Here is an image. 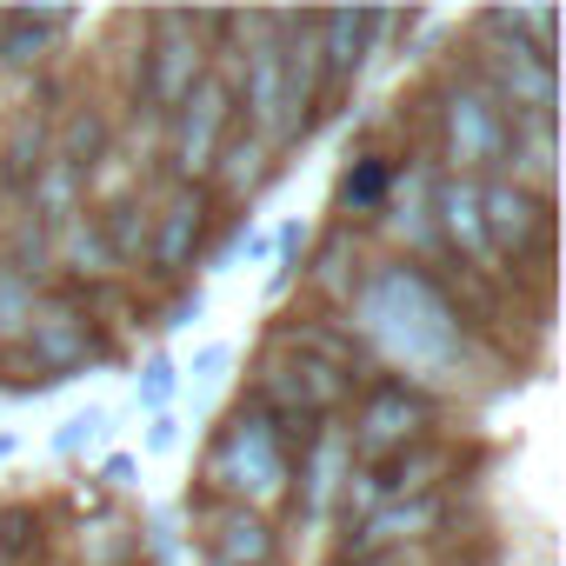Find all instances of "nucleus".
<instances>
[{
	"mask_svg": "<svg viewBox=\"0 0 566 566\" xmlns=\"http://www.w3.org/2000/svg\"><path fill=\"white\" fill-rule=\"evenodd\" d=\"M387 187H394V167H387V160H360V167L347 174L340 200H347L354 213H367V207H380V200H387Z\"/></svg>",
	"mask_w": 566,
	"mask_h": 566,
	"instance_id": "5701e85b",
	"label": "nucleus"
},
{
	"mask_svg": "<svg viewBox=\"0 0 566 566\" xmlns=\"http://www.w3.org/2000/svg\"><path fill=\"white\" fill-rule=\"evenodd\" d=\"M28 347H34V360L48 367V374H67V367H81L87 360V347H94V314H81V307H34V327H28Z\"/></svg>",
	"mask_w": 566,
	"mask_h": 566,
	"instance_id": "f8f14e48",
	"label": "nucleus"
},
{
	"mask_svg": "<svg viewBox=\"0 0 566 566\" xmlns=\"http://www.w3.org/2000/svg\"><path fill=\"white\" fill-rule=\"evenodd\" d=\"M174 394H180V367H174L167 354H154V360L134 374V400H140L147 413H174Z\"/></svg>",
	"mask_w": 566,
	"mask_h": 566,
	"instance_id": "412c9836",
	"label": "nucleus"
},
{
	"mask_svg": "<svg viewBox=\"0 0 566 566\" xmlns=\"http://www.w3.org/2000/svg\"><path fill=\"white\" fill-rule=\"evenodd\" d=\"M174 440H180V420H174V413H154V427H147V447H154V453H167Z\"/></svg>",
	"mask_w": 566,
	"mask_h": 566,
	"instance_id": "393cba45",
	"label": "nucleus"
},
{
	"mask_svg": "<svg viewBox=\"0 0 566 566\" xmlns=\"http://www.w3.org/2000/svg\"><path fill=\"white\" fill-rule=\"evenodd\" d=\"M360 566H407V559H360Z\"/></svg>",
	"mask_w": 566,
	"mask_h": 566,
	"instance_id": "c85d7f7f",
	"label": "nucleus"
},
{
	"mask_svg": "<svg viewBox=\"0 0 566 566\" xmlns=\"http://www.w3.org/2000/svg\"><path fill=\"white\" fill-rule=\"evenodd\" d=\"M34 280L21 273V266H8L0 260V340H28V327H34Z\"/></svg>",
	"mask_w": 566,
	"mask_h": 566,
	"instance_id": "aec40b11",
	"label": "nucleus"
},
{
	"mask_svg": "<svg viewBox=\"0 0 566 566\" xmlns=\"http://www.w3.org/2000/svg\"><path fill=\"white\" fill-rule=\"evenodd\" d=\"M387 193H394V200H387L394 233H407V247H433V180H427V167L394 174Z\"/></svg>",
	"mask_w": 566,
	"mask_h": 566,
	"instance_id": "dca6fc26",
	"label": "nucleus"
},
{
	"mask_svg": "<svg viewBox=\"0 0 566 566\" xmlns=\"http://www.w3.org/2000/svg\"><path fill=\"white\" fill-rule=\"evenodd\" d=\"M440 134H447V160H453V174L473 180V167L506 160V134H513V120L500 114V101L486 94V81H473V87H453V94H447Z\"/></svg>",
	"mask_w": 566,
	"mask_h": 566,
	"instance_id": "20e7f679",
	"label": "nucleus"
},
{
	"mask_svg": "<svg viewBox=\"0 0 566 566\" xmlns=\"http://www.w3.org/2000/svg\"><path fill=\"white\" fill-rule=\"evenodd\" d=\"M207 480L213 486H227L240 506L253 500H273L280 486H287V440H280V427L260 413V407H240L227 427H220V440H213V453H207Z\"/></svg>",
	"mask_w": 566,
	"mask_h": 566,
	"instance_id": "f03ea898",
	"label": "nucleus"
},
{
	"mask_svg": "<svg viewBox=\"0 0 566 566\" xmlns=\"http://www.w3.org/2000/svg\"><path fill=\"white\" fill-rule=\"evenodd\" d=\"M200 307H207L200 294H180V301H174V314H167V327H193V321H200Z\"/></svg>",
	"mask_w": 566,
	"mask_h": 566,
	"instance_id": "a878e982",
	"label": "nucleus"
},
{
	"mask_svg": "<svg viewBox=\"0 0 566 566\" xmlns=\"http://www.w3.org/2000/svg\"><path fill=\"white\" fill-rule=\"evenodd\" d=\"M227 360H233V347H200V354L187 360V380H193V387H207V380H220V367H227Z\"/></svg>",
	"mask_w": 566,
	"mask_h": 566,
	"instance_id": "b1692460",
	"label": "nucleus"
},
{
	"mask_svg": "<svg viewBox=\"0 0 566 566\" xmlns=\"http://www.w3.org/2000/svg\"><path fill=\"white\" fill-rule=\"evenodd\" d=\"M107 427H114V420H107V407L67 413V420H61V433H54V453H67V460H74V453H94V447L107 440Z\"/></svg>",
	"mask_w": 566,
	"mask_h": 566,
	"instance_id": "4be33fe9",
	"label": "nucleus"
},
{
	"mask_svg": "<svg viewBox=\"0 0 566 566\" xmlns=\"http://www.w3.org/2000/svg\"><path fill=\"white\" fill-rule=\"evenodd\" d=\"M480 220H486V247L493 253H526L553 233V200L533 193V187H513V180H486L480 187Z\"/></svg>",
	"mask_w": 566,
	"mask_h": 566,
	"instance_id": "39448f33",
	"label": "nucleus"
},
{
	"mask_svg": "<svg viewBox=\"0 0 566 566\" xmlns=\"http://www.w3.org/2000/svg\"><path fill=\"white\" fill-rule=\"evenodd\" d=\"M207 553H213V566H266V559H273V533H266V520H260V513L227 506V513L213 520Z\"/></svg>",
	"mask_w": 566,
	"mask_h": 566,
	"instance_id": "2eb2a0df",
	"label": "nucleus"
},
{
	"mask_svg": "<svg viewBox=\"0 0 566 566\" xmlns=\"http://www.w3.org/2000/svg\"><path fill=\"white\" fill-rule=\"evenodd\" d=\"M227 120H233V94H227V81L207 74V81L174 107V167H180V174L213 167V154H220V140H227Z\"/></svg>",
	"mask_w": 566,
	"mask_h": 566,
	"instance_id": "423d86ee",
	"label": "nucleus"
},
{
	"mask_svg": "<svg viewBox=\"0 0 566 566\" xmlns=\"http://www.w3.org/2000/svg\"><path fill=\"white\" fill-rule=\"evenodd\" d=\"M94 233H101V247H107L114 266L140 260V247H147V207L140 200H114L107 213H94Z\"/></svg>",
	"mask_w": 566,
	"mask_h": 566,
	"instance_id": "a211bd4d",
	"label": "nucleus"
},
{
	"mask_svg": "<svg viewBox=\"0 0 566 566\" xmlns=\"http://www.w3.org/2000/svg\"><path fill=\"white\" fill-rule=\"evenodd\" d=\"M427 420H433V400H427L420 387H407V380H380V387L360 400L354 427H347V453H360L367 467H374V460H394V453L420 447Z\"/></svg>",
	"mask_w": 566,
	"mask_h": 566,
	"instance_id": "7ed1b4c3",
	"label": "nucleus"
},
{
	"mask_svg": "<svg viewBox=\"0 0 566 566\" xmlns=\"http://www.w3.org/2000/svg\"><path fill=\"white\" fill-rule=\"evenodd\" d=\"M200 233H207V200H200L193 187H180V193L147 220V253H154V266H160L167 280L187 273L193 253H200Z\"/></svg>",
	"mask_w": 566,
	"mask_h": 566,
	"instance_id": "0eeeda50",
	"label": "nucleus"
},
{
	"mask_svg": "<svg viewBox=\"0 0 566 566\" xmlns=\"http://www.w3.org/2000/svg\"><path fill=\"white\" fill-rule=\"evenodd\" d=\"M433 520H440L433 493H420V500H394V506H374V513L360 520V533H354V553H360V559H387V546L427 533Z\"/></svg>",
	"mask_w": 566,
	"mask_h": 566,
	"instance_id": "4468645a",
	"label": "nucleus"
},
{
	"mask_svg": "<svg viewBox=\"0 0 566 566\" xmlns=\"http://www.w3.org/2000/svg\"><path fill=\"white\" fill-rule=\"evenodd\" d=\"M433 233H447L473 266L493 260V247H486V220H480V180L447 174V180L433 187Z\"/></svg>",
	"mask_w": 566,
	"mask_h": 566,
	"instance_id": "9d476101",
	"label": "nucleus"
},
{
	"mask_svg": "<svg viewBox=\"0 0 566 566\" xmlns=\"http://www.w3.org/2000/svg\"><path fill=\"white\" fill-rule=\"evenodd\" d=\"M101 473H107V486H134V460H107Z\"/></svg>",
	"mask_w": 566,
	"mask_h": 566,
	"instance_id": "bb28decb",
	"label": "nucleus"
},
{
	"mask_svg": "<svg viewBox=\"0 0 566 566\" xmlns=\"http://www.w3.org/2000/svg\"><path fill=\"white\" fill-rule=\"evenodd\" d=\"M213 174H220L227 193L260 187V174H266V140H260V134H227L220 154H213Z\"/></svg>",
	"mask_w": 566,
	"mask_h": 566,
	"instance_id": "6ab92c4d",
	"label": "nucleus"
},
{
	"mask_svg": "<svg viewBox=\"0 0 566 566\" xmlns=\"http://www.w3.org/2000/svg\"><path fill=\"white\" fill-rule=\"evenodd\" d=\"M167 34H174V41H160V48L147 54V61H154V67H147V101L174 114V107H180V101H187V94L207 81V67H200L193 21H167Z\"/></svg>",
	"mask_w": 566,
	"mask_h": 566,
	"instance_id": "1a4fd4ad",
	"label": "nucleus"
},
{
	"mask_svg": "<svg viewBox=\"0 0 566 566\" xmlns=\"http://www.w3.org/2000/svg\"><path fill=\"white\" fill-rule=\"evenodd\" d=\"M387 14H321V74L327 87H347L367 67V48L380 34Z\"/></svg>",
	"mask_w": 566,
	"mask_h": 566,
	"instance_id": "ddd939ff",
	"label": "nucleus"
},
{
	"mask_svg": "<svg viewBox=\"0 0 566 566\" xmlns=\"http://www.w3.org/2000/svg\"><path fill=\"white\" fill-rule=\"evenodd\" d=\"M21 453V433H0V460H14Z\"/></svg>",
	"mask_w": 566,
	"mask_h": 566,
	"instance_id": "cd10ccee",
	"label": "nucleus"
},
{
	"mask_svg": "<svg viewBox=\"0 0 566 566\" xmlns=\"http://www.w3.org/2000/svg\"><path fill=\"white\" fill-rule=\"evenodd\" d=\"M354 480V453H347V433L340 427H314L307 440V467H301V500H307V520H327L334 500L347 493Z\"/></svg>",
	"mask_w": 566,
	"mask_h": 566,
	"instance_id": "9b49d317",
	"label": "nucleus"
},
{
	"mask_svg": "<svg viewBox=\"0 0 566 566\" xmlns=\"http://www.w3.org/2000/svg\"><path fill=\"white\" fill-rule=\"evenodd\" d=\"M240 101H247V120L266 147H280V127H287V81H280V41H253L247 48V81H240Z\"/></svg>",
	"mask_w": 566,
	"mask_h": 566,
	"instance_id": "6e6552de",
	"label": "nucleus"
},
{
	"mask_svg": "<svg viewBox=\"0 0 566 566\" xmlns=\"http://www.w3.org/2000/svg\"><path fill=\"white\" fill-rule=\"evenodd\" d=\"M34 213H41L48 227L81 220V174H74L67 160H41V174H34Z\"/></svg>",
	"mask_w": 566,
	"mask_h": 566,
	"instance_id": "f3484780",
	"label": "nucleus"
},
{
	"mask_svg": "<svg viewBox=\"0 0 566 566\" xmlns=\"http://www.w3.org/2000/svg\"><path fill=\"white\" fill-rule=\"evenodd\" d=\"M354 327L420 380H447L460 367V321L420 266H374L354 294Z\"/></svg>",
	"mask_w": 566,
	"mask_h": 566,
	"instance_id": "f257e3e1",
	"label": "nucleus"
}]
</instances>
